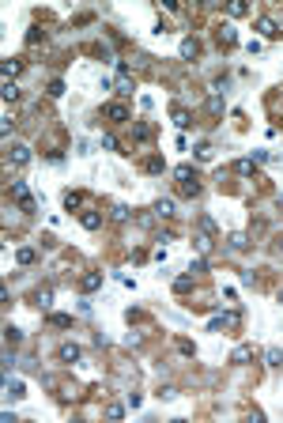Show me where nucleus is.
<instances>
[{
	"label": "nucleus",
	"instance_id": "nucleus-12",
	"mask_svg": "<svg viewBox=\"0 0 283 423\" xmlns=\"http://www.w3.org/2000/svg\"><path fill=\"white\" fill-rule=\"evenodd\" d=\"M132 140H140V144L151 140V125L148 121H132Z\"/></svg>",
	"mask_w": 283,
	"mask_h": 423
},
{
	"label": "nucleus",
	"instance_id": "nucleus-17",
	"mask_svg": "<svg viewBox=\"0 0 283 423\" xmlns=\"http://www.w3.org/2000/svg\"><path fill=\"white\" fill-rule=\"evenodd\" d=\"M4 389H8V397H27V386H23V382H12V378H4Z\"/></svg>",
	"mask_w": 283,
	"mask_h": 423
},
{
	"label": "nucleus",
	"instance_id": "nucleus-10",
	"mask_svg": "<svg viewBox=\"0 0 283 423\" xmlns=\"http://www.w3.org/2000/svg\"><path fill=\"white\" fill-rule=\"evenodd\" d=\"M216 38H219V45H227V50H230V45H238V31H234V27H219Z\"/></svg>",
	"mask_w": 283,
	"mask_h": 423
},
{
	"label": "nucleus",
	"instance_id": "nucleus-20",
	"mask_svg": "<svg viewBox=\"0 0 283 423\" xmlns=\"http://www.w3.org/2000/svg\"><path fill=\"white\" fill-rule=\"evenodd\" d=\"M234 170H238L242 178H249V174H257V162H253V159H238V167H234Z\"/></svg>",
	"mask_w": 283,
	"mask_h": 423
},
{
	"label": "nucleus",
	"instance_id": "nucleus-6",
	"mask_svg": "<svg viewBox=\"0 0 283 423\" xmlns=\"http://www.w3.org/2000/svg\"><path fill=\"white\" fill-rule=\"evenodd\" d=\"M80 344H61V348H57V359L61 363H80Z\"/></svg>",
	"mask_w": 283,
	"mask_h": 423
},
{
	"label": "nucleus",
	"instance_id": "nucleus-35",
	"mask_svg": "<svg viewBox=\"0 0 283 423\" xmlns=\"http://www.w3.org/2000/svg\"><path fill=\"white\" fill-rule=\"evenodd\" d=\"M227 12H230V15H246V12H249V8H246V4H242V0H234V4L227 8Z\"/></svg>",
	"mask_w": 283,
	"mask_h": 423
},
{
	"label": "nucleus",
	"instance_id": "nucleus-19",
	"mask_svg": "<svg viewBox=\"0 0 283 423\" xmlns=\"http://www.w3.org/2000/svg\"><path fill=\"white\" fill-rule=\"evenodd\" d=\"M50 325L53 329H72V314H50Z\"/></svg>",
	"mask_w": 283,
	"mask_h": 423
},
{
	"label": "nucleus",
	"instance_id": "nucleus-1",
	"mask_svg": "<svg viewBox=\"0 0 283 423\" xmlns=\"http://www.w3.org/2000/svg\"><path fill=\"white\" fill-rule=\"evenodd\" d=\"M174 181H178V189L185 197H200V178H197L193 167H178V170H174Z\"/></svg>",
	"mask_w": 283,
	"mask_h": 423
},
{
	"label": "nucleus",
	"instance_id": "nucleus-33",
	"mask_svg": "<svg viewBox=\"0 0 283 423\" xmlns=\"http://www.w3.org/2000/svg\"><path fill=\"white\" fill-rule=\"evenodd\" d=\"M113 219H117V223H125V219H129V208H125V204H113Z\"/></svg>",
	"mask_w": 283,
	"mask_h": 423
},
{
	"label": "nucleus",
	"instance_id": "nucleus-8",
	"mask_svg": "<svg viewBox=\"0 0 283 423\" xmlns=\"http://www.w3.org/2000/svg\"><path fill=\"white\" fill-rule=\"evenodd\" d=\"M0 72H4V80H12V76L23 72V61L19 57H8V61H0Z\"/></svg>",
	"mask_w": 283,
	"mask_h": 423
},
{
	"label": "nucleus",
	"instance_id": "nucleus-14",
	"mask_svg": "<svg viewBox=\"0 0 283 423\" xmlns=\"http://www.w3.org/2000/svg\"><path fill=\"white\" fill-rule=\"evenodd\" d=\"M197 53H200V42H197V38H181V57H189V61H193Z\"/></svg>",
	"mask_w": 283,
	"mask_h": 423
},
{
	"label": "nucleus",
	"instance_id": "nucleus-34",
	"mask_svg": "<svg viewBox=\"0 0 283 423\" xmlns=\"http://www.w3.org/2000/svg\"><path fill=\"white\" fill-rule=\"evenodd\" d=\"M50 95H53V99H61V95H64V83H61V80H50Z\"/></svg>",
	"mask_w": 283,
	"mask_h": 423
},
{
	"label": "nucleus",
	"instance_id": "nucleus-29",
	"mask_svg": "<svg viewBox=\"0 0 283 423\" xmlns=\"http://www.w3.org/2000/svg\"><path fill=\"white\" fill-rule=\"evenodd\" d=\"M102 148H106V151H117L121 144H117V136H113V132H102Z\"/></svg>",
	"mask_w": 283,
	"mask_h": 423
},
{
	"label": "nucleus",
	"instance_id": "nucleus-22",
	"mask_svg": "<svg viewBox=\"0 0 283 423\" xmlns=\"http://www.w3.org/2000/svg\"><path fill=\"white\" fill-rule=\"evenodd\" d=\"M265 363H268V367H283V351L279 348H268L265 351Z\"/></svg>",
	"mask_w": 283,
	"mask_h": 423
},
{
	"label": "nucleus",
	"instance_id": "nucleus-40",
	"mask_svg": "<svg viewBox=\"0 0 283 423\" xmlns=\"http://www.w3.org/2000/svg\"><path fill=\"white\" fill-rule=\"evenodd\" d=\"M279 249H283V242H279Z\"/></svg>",
	"mask_w": 283,
	"mask_h": 423
},
{
	"label": "nucleus",
	"instance_id": "nucleus-3",
	"mask_svg": "<svg viewBox=\"0 0 283 423\" xmlns=\"http://www.w3.org/2000/svg\"><path fill=\"white\" fill-rule=\"evenodd\" d=\"M117 95H132V72H129V64L125 61H117Z\"/></svg>",
	"mask_w": 283,
	"mask_h": 423
},
{
	"label": "nucleus",
	"instance_id": "nucleus-16",
	"mask_svg": "<svg viewBox=\"0 0 283 423\" xmlns=\"http://www.w3.org/2000/svg\"><path fill=\"white\" fill-rule=\"evenodd\" d=\"M34 257H38V253H34L31 246H19V249H15V265H34Z\"/></svg>",
	"mask_w": 283,
	"mask_h": 423
},
{
	"label": "nucleus",
	"instance_id": "nucleus-30",
	"mask_svg": "<svg viewBox=\"0 0 283 423\" xmlns=\"http://www.w3.org/2000/svg\"><path fill=\"white\" fill-rule=\"evenodd\" d=\"M4 340H8V344H19V340H23V333H19L15 325H8V329H4Z\"/></svg>",
	"mask_w": 283,
	"mask_h": 423
},
{
	"label": "nucleus",
	"instance_id": "nucleus-36",
	"mask_svg": "<svg viewBox=\"0 0 283 423\" xmlns=\"http://www.w3.org/2000/svg\"><path fill=\"white\" fill-rule=\"evenodd\" d=\"M230 249H246V234H230Z\"/></svg>",
	"mask_w": 283,
	"mask_h": 423
},
{
	"label": "nucleus",
	"instance_id": "nucleus-11",
	"mask_svg": "<svg viewBox=\"0 0 283 423\" xmlns=\"http://www.w3.org/2000/svg\"><path fill=\"white\" fill-rule=\"evenodd\" d=\"M170 118H174V125H178V129H189V110H185V106H174V110H170Z\"/></svg>",
	"mask_w": 283,
	"mask_h": 423
},
{
	"label": "nucleus",
	"instance_id": "nucleus-26",
	"mask_svg": "<svg viewBox=\"0 0 283 423\" xmlns=\"http://www.w3.org/2000/svg\"><path fill=\"white\" fill-rule=\"evenodd\" d=\"M34 302H38V306H42V310H45V306L53 302V291H50V287H42V291L34 295Z\"/></svg>",
	"mask_w": 283,
	"mask_h": 423
},
{
	"label": "nucleus",
	"instance_id": "nucleus-21",
	"mask_svg": "<svg viewBox=\"0 0 283 423\" xmlns=\"http://www.w3.org/2000/svg\"><path fill=\"white\" fill-rule=\"evenodd\" d=\"M155 216H159V219H170V216H174V200H159V204H155Z\"/></svg>",
	"mask_w": 283,
	"mask_h": 423
},
{
	"label": "nucleus",
	"instance_id": "nucleus-32",
	"mask_svg": "<svg viewBox=\"0 0 283 423\" xmlns=\"http://www.w3.org/2000/svg\"><path fill=\"white\" fill-rule=\"evenodd\" d=\"M197 159H200V162L211 159V144H197Z\"/></svg>",
	"mask_w": 283,
	"mask_h": 423
},
{
	"label": "nucleus",
	"instance_id": "nucleus-7",
	"mask_svg": "<svg viewBox=\"0 0 283 423\" xmlns=\"http://www.w3.org/2000/svg\"><path fill=\"white\" fill-rule=\"evenodd\" d=\"M99 287H102V272H83L80 276V291L91 295V291H99Z\"/></svg>",
	"mask_w": 283,
	"mask_h": 423
},
{
	"label": "nucleus",
	"instance_id": "nucleus-31",
	"mask_svg": "<svg viewBox=\"0 0 283 423\" xmlns=\"http://www.w3.org/2000/svg\"><path fill=\"white\" fill-rule=\"evenodd\" d=\"M200 230H204V234H216V219H211V216H200Z\"/></svg>",
	"mask_w": 283,
	"mask_h": 423
},
{
	"label": "nucleus",
	"instance_id": "nucleus-9",
	"mask_svg": "<svg viewBox=\"0 0 283 423\" xmlns=\"http://www.w3.org/2000/svg\"><path fill=\"white\" fill-rule=\"evenodd\" d=\"M257 31L265 34V38H276L279 27H276V19H272V15H261V19H257Z\"/></svg>",
	"mask_w": 283,
	"mask_h": 423
},
{
	"label": "nucleus",
	"instance_id": "nucleus-27",
	"mask_svg": "<svg viewBox=\"0 0 283 423\" xmlns=\"http://www.w3.org/2000/svg\"><path fill=\"white\" fill-rule=\"evenodd\" d=\"M189 287H193V276H178V280H174V291L178 295H185Z\"/></svg>",
	"mask_w": 283,
	"mask_h": 423
},
{
	"label": "nucleus",
	"instance_id": "nucleus-25",
	"mask_svg": "<svg viewBox=\"0 0 283 423\" xmlns=\"http://www.w3.org/2000/svg\"><path fill=\"white\" fill-rule=\"evenodd\" d=\"M197 253H200V257L211 253V234H200V238H197Z\"/></svg>",
	"mask_w": 283,
	"mask_h": 423
},
{
	"label": "nucleus",
	"instance_id": "nucleus-4",
	"mask_svg": "<svg viewBox=\"0 0 283 423\" xmlns=\"http://www.w3.org/2000/svg\"><path fill=\"white\" fill-rule=\"evenodd\" d=\"M106 118H110V121H117V125H132V118H129V110H125V106L121 102H106Z\"/></svg>",
	"mask_w": 283,
	"mask_h": 423
},
{
	"label": "nucleus",
	"instance_id": "nucleus-2",
	"mask_svg": "<svg viewBox=\"0 0 283 423\" xmlns=\"http://www.w3.org/2000/svg\"><path fill=\"white\" fill-rule=\"evenodd\" d=\"M12 200L23 212H34L38 204H34V197H31V189H27V181H12Z\"/></svg>",
	"mask_w": 283,
	"mask_h": 423
},
{
	"label": "nucleus",
	"instance_id": "nucleus-28",
	"mask_svg": "<svg viewBox=\"0 0 283 423\" xmlns=\"http://www.w3.org/2000/svg\"><path fill=\"white\" fill-rule=\"evenodd\" d=\"M144 167H148V170H151V174H162V167H167V162H162L159 155H151L148 162H144Z\"/></svg>",
	"mask_w": 283,
	"mask_h": 423
},
{
	"label": "nucleus",
	"instance_id": "nucleus-24",
	"mask_svg": "<svg viewBox=\"0 0 283 423\" xmlns=\"http://www.w3.org/2000/svg\"><path fill=\"white\" fill-rule=\"evenodd\" d=\"M0 95H4V102H15L19 99V87H15L12 80H4V91H0Z\"/></svg>",
	"mask_w": 283,
	"mask_h": 423
},
{
	"label": "nucleus",
	"instance_id": "nucleus-23",
	"mask_svg": "<svg viewBox=\"0 0 283 423\" xmlns=\"http://www.w3.org/2000/svg\"><path fill=\"white\" fill-rule=\"evenodd\" d=\"M38 42H45V31L42 27H31V31H27V45H38Z\"/></svg>",
	"mask_w": 283,
	"mask_h": 423
},
{
	"label": "nucleus",
	"instance_id": "nucleus-38",
	"mask_svg": "<svg viewBox=\"0 0 283 423\" xmlns=\"http://www.w3.org/2000/svg\"><path fill=\"white\" fill-rule=\"evenodd\" d=\"M204 268H208V261H204V257H197V261H189V272H204Z\"/></svg>",
	"mask_w": 283,
	"mask_h": 423
},
{
	"label": "nucleus",
	"instance_id": "nucleus-5",
	"mask_svg": "<svg viewBox=\"0 0 283 423\" xmlns=\"http://www.w3.org/2000/svg\"><path fill=\"white\" fill-rule=\"evenodd\" d=\"M8 162H12V167H15V170H23V167H27V162H31V151H27V148H23V144H15V148H12V151H8Z\"/></svg>",
	"mask_w": 283,
	"mask_h": 423
},
{
	"label": "nucleus",
	"instance_id": "nucleus-39",
	"mask_svg": "<svg viewBox=\"0 0 283 423\" xmlns=\"http://www.w3.org/2000/svg\"><path fill=\"white\" fill-rule=\"evenodd\" d=\"M279 302H283V291H279Z\"/></svg>",
	"mask_w": 283,
	"mask_h": 423
},
{
	"label": "nucleus",
	"instance_id": "nucleus-15",
	"mask_svg": "<svg viewBox=\"0 0 283 423\" xmlns=\"http://www.w3.org/2000/svg\"><path fill=\"white\" fill-rule=\"evenodd\" d=\"M80 223H83L87 230H99V227H102V216H99V212H83Z\"/></svg>",
	"mask_w": 283,
	"mask_h": 423
},
{
	"label": "nucleus",
	"instance_id": "nucleus-13",
	"mask_svg": "<svg viewBox=\"0 0 283 423\" xmlns=\"http://www.w3.org/2000/svg\"><path fill=\"white\" fill-rule=\"evenodd\" d=\"M249 359H253V348H249V344H238V348L230 351V363H249Z\"/></svg>",
	"mask_w": 283,
	"mask_h": 423
},
{
	"label": "nucleus",
	"instance_id": "nucleus-37",
	"mask_svg": "<svg viewBox=\"0 0 283 423\" xmlns=\"http://www.w3.org/2000/svg\"><path fill=\"white\" fill-rule=\"evenodd\" d=\"M106 416H110V419H121L125 408H121V405H110V408H106Z\"/></svg>",
	"mask_w": 283,
	"mask_h": 423
},
{
	"label": "nucleus",
	"instance_id": "nucleus-18",
	"mask_svg": "<svg viewBox=\"0 0 283 423\" xmlns=\"http://www.w3.org/2000/svg\"><path fill=\"white\" fill-rule=\"evenodd\" d=\"M80 204H83V193H80V189H68V193H64V208L72 212V208H80Z\"/></svg>",
	"mask_w": 283,
	"mask_h": 423
}]
</instances>
